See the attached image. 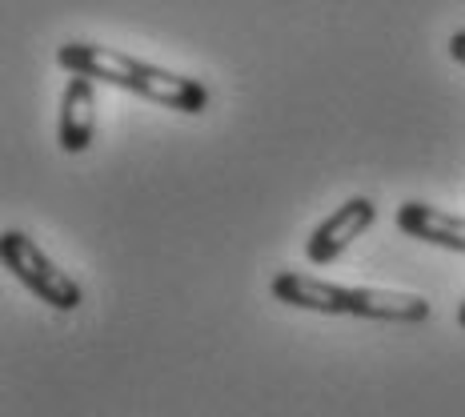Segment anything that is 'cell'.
Returning a JSON list of instances; mask_svg holds the SVG:
<instances>
[{"label": "cell", "instance_id": "cell-5", "mask_svg": "<svg viewBox=\"0 0 465 417\" xmlns=\"http://www.w3.org/2000/svg\"><path fill=\"white\" fill-rule=\"evenodd\" d=\"M96 133V89L93 76L73 73L61 96V149L64 153H84Z\"/></svg>", "mask_w": 465, "mask_h": 417}, {"label": "cell", "instance_id": "cell-8", "mask_svg": "<svg viewBox=\"0 0 465 417\" xmlns=\"http://www.w3.org/2000/svg\"><path fill=\"white\" fill-rule=\"evenodd\" d=\"M458 325L465 329V302H461V309H458Z\"/></svg>", "mask_w": 465, "mask_h": 417}, {"label": "cell", "instance_id": "cell-3", "mask_svg": "<svg viewBox=\"0 0 465 417\" xmlns=\"http://www.w3.org/2000/svg\"><path fill=\"white\" fill-rule=\"evenodd\" d=\"M373 221H377V205L370 197H349L341 209H333V217H325L322 225H317V233L305 245V257L313 261V265H333Z\"/></svg>", "mask_w": 465, "mask_h": 417}, {"label": "cell", "instance_id": "cell-4", "mask_svg": "<svg viewBox=\"0 0 465 417\" xmlns=\"http://www.w3.org/2000/svg\"><path fill=\"white\" fill-rule=\"evenodd\" d=\"M273 297L281 305L309 309V313L353 317V285H333V281H325V277L277 273L273 277Z\"/></svg>", "mask_w": 465, "mask_h": 417}, {"label": "cell", "instance_id": "cell-1", "mask_svg": "<svg viewBox=\"0 0 465 417\" xmlns=\"http://www.w3.org/2000/svg\"><path fill=\"white\" fill-rule=\"evenodd\" d=\"M56 65H61L64 73H81V76H93V81L116 84V89H129L153 104H164V109H173V113H205L209 109V89L201 81L157 69V65L121 53V48H104L93 41H64L56 48Z\"/></svg>", "mask_w": 465, "mask_h": 417}, {"label": "cell", "instance_id": "cell-7", "mask_svg": "<svg viewBox=\"0 0 465 417\" xmlns=\"http://www.w3.org/2000/svg\"><path fill=\"white\" fill-rule=\"evenodd\" d=\"M450 56H453L458 65H465V28H461V33H453V36H450Z\"/></svg>", "mask_w": 465, "mask_h": 417}, {"label": "cell", "instance_id": "cell-2", "mask_svg": "<svg viewBox=\"0 0 465 417\" xmlns=\"http://www.w3.org/2000/svg\"><path fill=\"white\" fill-rule=\"evenodd\" d=\"M0 261H5V269L21 281L28 293H36L56 313H73V309L84 305V289L76 285V277L64 273L56 261H48L45 249L28 233L21 229L0 233Z\"/></svg>", "mask_w": 465, "mask_h": 417}, {"label": "cell", "instance_id": "cell-6", "mask_svg": "<svg viewBox=\"0 0 465 417\" xmlns=\"http://www.w3.org/2000/svg\"><path fill=\"white\" fill-rule=\"evenodd\" d=\"M397 229L418 241H430V245L465 253V217H453V213L433 209V205H425V201H405V205L397 209Z\"/></svg>", "mask_w": 465, "mask_h": 417}]
</instances>
